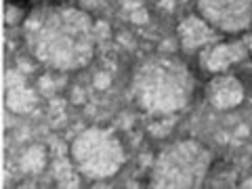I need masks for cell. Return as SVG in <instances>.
<instances>
[{"instance_id": "cell-1", "label": "cell", "mask_w": 252, "mask_h": 189, "mask_svg": "<svg viewBox=\"0 0 252 189\" xmlns=\"http://www.w3.org/2000/svg\"><path fill=\"white\" fill-rule=\"evenodd\" d=\"M23 38L32 57L46 67L74 72L94 55V23L89 13L65 2L32 9L23 26Z\"/></svg>"}, {"instance_id": "cell-2", "label": "cell", "mask_w": 252, "mask_h": 189, "mask_svg": "<svg viewBox=\"0 0 252 189\" xmlns=\"http://www.w3.org/2000/svg\"><path fill=\"white\" fill-rule=\"evenodd\" d=\"M130 89L143 112L166 116L191 103L195 80L183 59L158 53L145 57L135 67Z\"/></svg>"}, {"instance_id": "cell-3", "label": "cell", "mask_w": 252, "mask_h": 189, "mask_svg": "<svg viewBox=\"0 0 252 189\" xmlns=\"http://www.w3.org/2000/svg\"><path fill=\"white\" fill-rule=\"evenodd\" d=\"M212 154L200 141L185 139L164 147L152 168V187H202L210 172Z\"/></svg>"}, {"instance_id": "cell-4", "label": "cell", "mask_w": 252, "mask_h": 189, "mask_svg": "<svg viewBox=\"0 0 252 189\" xmlns=\"http://www.w3.org/2000/svg\"><path fill=\"white\" fill-rule=\"evenodd\" d=\"M72 158L78 170L91 179L112 177L126 162L122 141L105 128H91L82 132L72 145Z\"/></svg>"}, {"instance_id": "cell-5", "label": "cell", "mask_w": 252, "mask_h": 189, "mask_svg": "<svg viewBox=\"0 0 252 189\" xmlns=\"http://www.w3.org/2000/svg\"><path fill=\"white\" fill-rule=\"evenodd\" d=\"M202 21L223 34H240L252 23V0H195Z\"/></svg>"}, {"instance_id": "cell-6", "label": "cell", "mask_w": 252, "mask_h": 189, "mask_svg": "<svg viewBox=\"0 0 252 189\" xmlns=\"http://www.w3.org/2000/svg\"><path fill=\"white\" fill-rule=\"evenodd\" d=\"M242 97H244L242 84L231 76L215 78V80L208 84V99H210V103L219 109H227V107L238 105L242 101Z\"/></svg>"}]
</instances>
